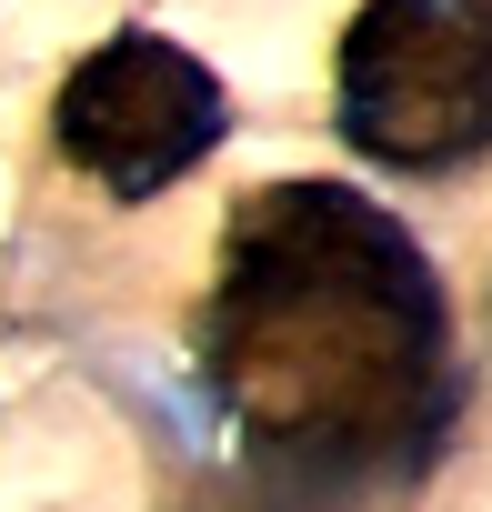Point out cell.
I'll return each mask as SVG.
<instances>
[{"instance_id": "1", "label": "cell", "mask_w": 492, "mask_h": 512, "mask_svg": "<svg viewBox=\"0 0 492 512\" xmlns=\"http://www.w3.org/2000/svg\"><path fill=\"white\" fill-rule=\"evenodd\" d=\"M201 382L292 482H382L432 462L462 382L422 241L352 181L252 191L221 231Z\"/></svg>"}, {"instance_id": "2", "label": "cell", "mask_w": 492, "mask_h": 512, "mask_svg": "<svg viewBox=\"0 0 492 512\" xmlns=\"http://www.w3.org/2000/svg\"><path fill=\"white\" fill-rule=\"evenodd\" d=\"M332 111L362 161L452 171L492 151V0H372L342 31Z\"/></svg>"}, {"instance_id": "3", "label": "cell", "mask_w": 492, "mask_h": 512, "mask_svg": "<svg viewBox=\"0 0 492 512\" xmlns=\"http://www.w3.org/2000/svg\"><path fill=\"white\" fill-rule=\"evenodd\" d=\"M51 131H61V151H71L111 201H151V191H171L191 161L221 151L231 101H221V81H211L181 41H161V31H111L101 51L71 61V81H61V101H51Z\"/></svg>"}, {"instance_id": "4", "label": "cell", "mask_w": 492, "mask_h": 512, "mask_svg": "<svg viewBox=\"0 0 492 512\" xmlns=\"http://www.w3.org/2000/svg\"><path fill=\"white\" fill-rule=\"evenodd\" d=\"M241 512H282V502H241Z\"/></svg>"}]
</instances>
